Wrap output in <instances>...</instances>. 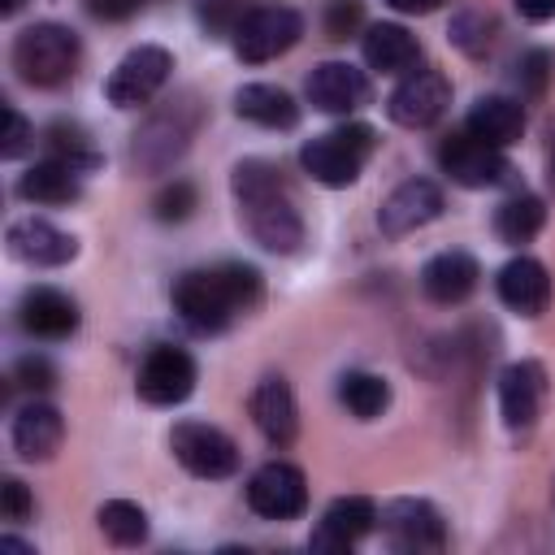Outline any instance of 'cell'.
Wrapping results in <instances>:
<instances>
[{"instance_id": "cell-43", "label": "cell", "mask_w": 555, "mask_h": 555, "mask_svg": "<svg viewBox=\"0 0 555 555\" xmlns=\"http://www.w3.org/2000/svg\"><path fill=\"white\" fill-rule=\"evenodd\" d=\"M22 4H26V0H0V13H4V17H13Z\"/></svg>"}, {"instance_id": "cell-31", "label": "cell", "mask_w": 555, "mask_h": 555, "mask_svg": "<svg viewBox=\"0 0 555 555\" xmlns=\"http://www.w3.org/2000/svg\"><path fill=\"white\" fill-rule=\"evenodd\" d=\"M95 520H100V533H104L113 546H139V542L147 538V512H143L139 503H130V499H108V503H100Z\"/></svg>"}, {"instance_id": "cell-18", "label": "cell", "mask_w": 555, "mask_h": 555, "mask_svg": "<svg viewBox=\"0 0 555 555\" xmlns=\"http://www.w3.org/2000/svg\"><path fill=\"white\" fill-rule=\"evenodd\" d=\"M373 525H377V507H373V499H364V494H343V499H334L330 507H325V516H321V525H317V533H312V551H347V546H356L364 533H373Z\"/></svg>"}, {"instance_id": "cell-29", "label": "cell", "mask_w": 555, "mask_h": 555, "mask_svg": "<svg viewBox=\"0 0 555 555\" xmlns=\"http://www.w3.org/2000/svg\"><path fill=\"white\" fill-rule=\"evenodd\" d=\"M338 399H343V408H347L351 416L373 421V416L386 412V403H390V386H386V377L356 369V373H343V382H338Z\"/></svg>"}, {"instance_id": "cell-38", "label": "cell", "mask_w": 555, "mask_h": 555, "mask_svg": "<svg viewBox=\"0 0 555 555\" xmlns=\"http://www.w3.org/2000/svg\"><path fill=\"white\" fill-rule=\"evenodd\" d=\"M0 512H4V520H26L35 512V499H30V490L17 477H4V486H0Z\"/></svg>"}, {"instance_id": "cell-33", "label": "cell", "mask_w": 555, "mask_h": 555, "mask_svg": "<svg viewBox=\"0 0 555 555\" xmlns=\"http://www.w3.org/2000/svg\"><path fill=\"white\" fill-rule=\"evenodd\" d=\"M451 39H455L468 56H481V52L494 43V17L481 13V9H464V13L451 22Z\"/></svg>"}, {"instance_id": "cell-15", "label": "cell", "mask_w": 555, "mask_h": 555, "mask_svg": "<svg viewBox=\"0 0 555 555\" xmlns=\"http://www.w3.org/2000/svg\"><path fill=\"white\" fill-rule=\"evenodd\" d=\"M542 399H546V373L538 360H516L499 373V412H503L507 429H516V434L533 429Z\"/></svg>"}, {"instance_id": "cell-25", "label": "cell", "mask_w": 555, "mask_h": 555, "mask_svg": "<svg viewBox=\"0 0 555 555\" xmlns=\"http://www.w3.org/2000/svg\"><path fill=\"white\" fill-rule=\"evenodd\" d=\"M65 438V421L52 403H26L13 416V451L22 460H48Z\"/></svg>"}, {"instance_id": "cell-9", "label": "cell", "mask_w": 555, "mask_h": 555, "mask_svg": "<svg viewBox=\"0 0 555 555\" xmlns=\"http://www.w3.org/2000/svg\"><path fill=\"white\" fill-rule=\"evenodd\" d=\"M377 520H382V533H386L390 551L425 555V551H442L447 546V525H442L438 507L425 503V499H395Z\"/></svg>"}, {"instance_id": "cell-8", "label": "cell", "mask_w": 555, "mask_h": 555, "mask_svg": "<svg viewBox=\"0 0 555 555\" xmlns=\"http://www.w3.org/2000/svg\"><path fill=\"white\" fill-rule=\"evenodd\" d=\"M169 69H173L169 48H160V43H139V48H130V52L117 61V69H113L108 82H104V95H108V104H117V108H139V104H147V100L169 82Z\"/></svg>"}, {"instance_id": "cell-26", "label": "cell", "mask_w": 555, "mask_h": 555, "mask_svg": "<svg viewBox=\"0 0 555 555\" xmlns=\"http://www.w3.org/2000/svg\"><path fill=\"white\" fill-rule=\"evenodd\" d=\"M234 113L264 126V130H291L299 121V104L291 91L273 87V82H247L234 91Z\"/></svg>"}, {"instance_id": "cell-37", "label": "cell", "mask_w": 555, "mask_h": 555, "mask_svg": "<svg viewBox=\"0 0 555 555\" xmlns=\"http://www.w3.org/2000/svg\"><path fill=\"white\" fill-rule=\"evenodd\" d=\"M360 22H364L360 0H334V4L325 9V35H330V39H347Z\"/></svg>"}, {"instance_id": "cell-2", "label": "cell", "mask_w": 555, "mask_h": 555, "mask_svg": "<svg viewBox=\"0 0 555 555\" xmlns=\"http://www.w3.org/2000/svg\"><path fill=\"white\" fill-rule=\"evenodd\" d=\"M230 191L238 204V217L247 225V234L273 251V256H291L304 243V217L286 191V182L278 178V169L269 160H238L230 173Z\"/></svg>"}, {"instance_id": "cell-6", "label": "cell", "mask_w": 555, "mask_h": 555, "mask_svg": "<svg viewBox=\"0 0 555 555\" xmlns=\"http://www.w3.org/2000/svg\"><path fill=\"white\" fill-rule=\"evenodd\" d=\"M304 35V17L286 4H260V9H247V17L238 22V30L230 35L234 39V56L247 61V65H260V61H273L282 52H291Z\"/></svg>"}, {"instance_id": "cell-10", "label": "cell", "mask_w": 555, "mask_h": 555, "mask_svg": "<svg viewBox=\"0 0 555 555\" xmlns=\"http://www.w3.org/2000/svg\"><path fill=\"white\" fill-rule=\"evenodd\" d=\"M438 165H442V173H447L451 182H460V186H468V191L494 186V182L507 178L503 147H490V143H481V139L468 134V130H455V134H447V139L438 143Z\"/></svg>"}, {"instance_id": "cell-12", "label": "cell", "mask_w": 555, "mask_h": 555, "mask_svg": "<svg viewBox=\"0 0 555 555\" xmlns=\"http://www.w3.org/2000/svg\"><path fill=\"white\" fill-rule=\"evenodd\" d=\"M451 104V82L438 74V69H412L403 74V82L390 91L386 100V113L395 126H408V130H425L434 126Z\"/></svg>"}, {"instance_id": "cell-35", "label": "cell", "mask_w": 555, "mask_h": 555, "mask_svg": "<svg viewBox=\"0 0 555 555\" xmlns=\"http://www.w3.org/2000/svg\"><path fill=\"white\" fill-rule=\"evenodd\" d=\"M152 212H156V221H186V217L195 212V186L182 182V178H173V182L160 186V195L152 199Z\"/></svg>"}, {"instance_id": "cell-30", "label": "cell", "mask_w": 555, "mask_h": 555, "mask_svg": "<svg viewBox=\"0 0 555 555\" xmlns=\"http://www.w3.org/2000/svg\"><path fill=\"white\" fill-rule=\"evenodd\" d=\"M43 143H48V156H52V160L74 165L78 173H87V169L100 165V152H95L91 134H87L78 121H52L48 134H43Z\"/></svg>"}, {"instance_id": "cell-17", "label": "cell", "mask_w": 555, "mask_h": 555, "mask_svg": "<svg viewBox=\"0 0 555 555\" xmlns=\"http://www.w3.org/2000/svg\"><path fill=\"white\" fill-rule=\"evenodd\" d=\"M9 251L26 264H39V269H56V264H69L78 256V238L56 230L52 221L43 217H22L9 225Z\"/></svg>"}, {"instance_id": "cell-21", "label": "cell", "mask_w": 555, "mask_h": 555, "mask_svg": "<svg viewBox=\"0 0 555 555\" xmlns=\"http://www.w3.org/2000/svg\"><path fill=\"white\" fill-rule=\"evenodd\" d=\"M251 421L264 434L269 447H291L299 434V408L295 395L282 377H260V386L251 390Z\"/></svg>"}, {"instance_id": "cell-34", "label": "cell", "mask_w": 555, "mask_h": 555, "mask_svg": "<svg viewBox=\"0 0 555 555\" xmlns=\"http://www.w3.org/2000/svg\"><path fill=\"white\" fill-rule=\"evenodd\" d=\"M551 78H555V56H551L546 48H533V52L520 56V65H516V82H520L525 95H533V100L546 95Z\"/></svg>"}, {"instance_id": "cell-5", "label": "cell", "mask_w": 555, "mask_h": 555, "mask_svg": "<svg viewBox=\"0 0 555 555\" xmlns=\"http://www.w3.org/2000/svg\"><path fill=\"white\" fill-rule=\"evenodd\" d=\"M373 147H377L373 126L351 121V126L325 130V134H317L312 143H304L299 165H304V173H312L321 186H351V182L360 178L364 160L373 156Z\"/></svg>"}, {"instance_id": "cell-14", "label": "cell", "mask_w": 555, "mask_h": 555, "mask_svg": "<svg viewBox=\"0 0 555 555\" xmlns=\"http://www.w3.org/2000/svg\"><path fill=\"white\" fill-rule=\"evenodd\" d=\"M438 212H442V191H438V182H429V178H408V182H399V186L382 199L377 225H382L386 238H403V234H416L421 225L438 221Z\"/></svg>"}, {"instance_id": "cell-3", "label": "cell", "mask_w": 555, "mask_h": 555, "mask_svg": "<svg viewBox=\"0 0 555 555\" xmlns=\"http://www.w3.org/2000/svg\"><path fill=\"white\" fill-rule=\"evenodd\" d=\"M199 117L204 113H199V104H195L191 91L178 95V100H169L165 108H156L134 130V139H130V165L143 169V173H165L169 165H178L182 152L191 147L195 130H199Z\"/></svg>"}, {"instance_id": "cell-28", "label": "cell", "mask_w": 555, "mask_h": 555, "mask_svg": "<svg viewBox=\"0 0 555 555\" xmlns=\"http://www.w3.org/2000/svg\"><path fill=\"white\" fill-rule=\"evenodd\" d=\"M542 225H546V208H542L538 195H512V199H503L499 212H494V234H499L507 247L529 243Z\"/></svg>"}, {"instance_id": "cell-16", "label": "cell", "mask_w": 555, "mask_h": 555, "mask_svg": "<svg viewBox=\"0 0 555 555\" xmlns=\"http://www.w3.org/2000/svg\"><path fill=\"white\" fill-rule=\"evenodd\" d=\"M304 91L321 113H356L369 100V78L347 61H321L304 78Z\"/></svg>"}, {"instance_id": "cell-19", "label": "cell", "mask_w": 555, "mask_h": 555, "mask_svg": "<svg viewBox=\"0 0 555 555\" xmlns=\"http://www.w3.org/2000/svg\"><path fill=\"white\" fill-rule=\"evenodd\" d=\"M499 299L520 317H542L551 304V273L533 256H516L499 269Z\"/></svg>"}, {"instance_id": "cell-36", "label": "cell", "mask_w": 555, "mask_h": 555, "mask_svg": "<svg viewBox=\"0 0 555 555\" xmlns=\"http://www.w3.org/2000/svg\"><path fill=\"white\" fill-rule=\"evenodd\" d=\"M0 139H4V143H0V156H4V160H17V156L30 147V139H35L30 126H26V117H22L13 104H4V134H0Z\"/></svg>"}, {"instance_id": "cell-40", "label": "cell", "mask_w": 555, "mask_h": 555, "mask_svg": "<svg viewBox=\"0 0 555 555\" xmlns=\"http://www.w3.org/2000/svg\"><path fill=\"white\" fill-rule=\"evenodd\" d=\"M139 4L143 0H82V9L91 17H100V22H126V17L139 13Z\"/></svg>"}, {"instance_id": "cell-42", "label": "cell", "mask_w": 555, "mask_h": 555, "mask_svg": "<svg viewBox=\"0 0 555 555\" xmlns=\"http://www.w3.org/2000/svg\"><path fill=\"white\" fill-rule=\"evenodd\" d=\"M390 9H399V13H434L442 0H386Z\"/></svg>"}, {"instance_id": "cell-27", "label": "cell", "mask_w": 555, "mask_h": 555, "mask_svg": "<svg viewBox=\"0 0 555 555\" xmlns=\"http://www.w3.org/2000/svg\"><path fill=\"white\" fill-rule=\"evenodd\" d=\"M17 195L30 199V204H48V208H61V204H74L82 195V178L74 165H61V160H39L30 165L22 178H17Z\"/></svg>"}, {"instance_id": "cell-41", "label": "cell", "mask_w": 555, "mask_h": 555, "mask_svg": "<svg viewBox=\"0 0 555 555\" xmlns=\"http://www.w3.org/2000/svg\"><path fill=\"white\" fill-rule=\"evenodd\" d=\"M516 9L529 22H551L555 17V0H516Z\"/></svg>"}, {"instance_id": "cell-7", "label": "cell", "mask_w": 555, "mask_h": 555, "mask_svg": "<svg viewBox=\"0 0 555 555\" xmlns=\"http://www.w3.org/2000/svg\"><path fill=\"white\" fill-rule=\"evenodd\" d=\"M169 451L191 477H204V481H221L238 468V447L230 442V434L204 421H178L169 429Z\"/></svg>"}, {"instance_id": "cell-22", "label": "cell", "mask_w": 555, "mask_h": 555, "mask_svg": "<svg viewBox=\"0 0 555 555\" xmlns=\"http://www.w3.org/2000/svg\"><path fill=\"white\" fill-rule=\"evenodd\" d=\"M477 278H481V269L468 251H438L421 269V291L434 304H464L477 291Z\"/></svg>"}, {"instance_id": "cell-24", "label": "cell", "mask_w": 555, "mask_h": 555, "mask_svg": "<svg viewBox=\"0 0 555 555\" xmlns=\"http://www.w3.org/2000/svg\"><path fill=\"white\" fill-rule=\"evenodd\" d=\"M468 134H477L481 143L490 147H512L525 130V108L520 100L512 95H481L473 108H468V121H464Z\"/></svg>"}, {"instance_id": "cell-39", "label": "cell", "mask_w": 555, "mask_h": 555, "mask_svg": "<svg viewBox=\"0 0 555 555\" xmlns=\"http://www.w3.org/2000/svg\"><path fill=\"white\" fill-rule=\"evenodd\" d=\"M13 377H17L22 386H30V390H48V386L56 382V369H52L43 356H22L17 369H13Z\"/></svg>"}, {"instance_id": "cell-11", "label": "cell", "mask_w": 555, "mask_h": 555, "mask_svg": "<svg viewBox=\"0 0 555 555\" xmlns=\"http://www.w3.org/2000/svg\"><path fill=\"white\" fill-rule=\"evenodd\" d=\"M134 390L152 408H173V403L191 399V390H195V360L182 347H152L139 364Z\"/></svg>"}, {"instance_id": "cell-32", "label": "cell", "mask_w": 555, "mask_h": 555, "mask_svg": "<svg viewBox=\"0 0 555 555\" xmlns=\"http://www.w3.org/2000/svg\"><path fill=\"white\" fill-rule=\"evenodd\" d=\"M247 9H251L247 0H195V17H199L204 35H212V39L234 35L238 22L247 17Z\"/></svg>"}, {"instance_id": "cell-23", "label": "cell", "mask_w": 555, "mask_h": 555, "mask_svg": "<svg viewBox=\"0 0 555 555\" xmlns=\"http://www.w3.org/2000/svg\"><path fill=\"white\" fill-rule=\"evenodd\" d=\"M364 61L369 69H382V74H412L416 61H421V43L408 26L399 22H377L364 30Z\"/></svg>"}, {"instance_id": "cell-44", "label": "cell", "mask_w": 555, "mask_h": 555, "mask_svg": "<svg viewBox=\"0 0 555 555\" xmlns=\"http://www.w3.org/2000/svg\"><path fill=\"white\" fill-rule=\"evenodd\" d=\"M551 186H555V126H551Z\"/></svg>"}, {"instance_id": "cell-20", "label": "cell", "mask_w": 555, "mask_h": 555, "mask_svg": "<svg viewBox=\"0 0 555 555\" xmlns=\"http://www.w3.org/2000/svg\"><path fill=\"white\" fill-rule=\"evenodd\" d=\"M17 321L35 338H69L78 330V304L56 286H30L17 304Z\"/></svg>"}, {"instance_id": "cell-13", "label": "cell", "mask_w": 555, "mask_h": 555, "mask_svg": "<svg viewBox=\"0 0 555 555\" xmlns=\"http://www.w3.org/2000/svg\"><path fill=\"white\" fill-rule=\"evenodd\" d=\"M247 503L264 520H295L308 507V481L295 464H282V460L260 464L247 477Z\"/></svg>"}, {"instance_id": "cell-1", "label": "cell", "mask_w": 555, "mask_h": 555, "mask_svg": "<svg viewBox=\"0 0 555 555\" xmlns=\"http://www.w3.org/2000/svg\"><path fill=\"white\" fill-rule=\"evenodd\" d=\"M264 295V282L251 264H212L191 269L173 282V312L191 334H221L234 317L251 312Z\"/></svg>"}, {"instance_id": "cell-4", "label": "cell", "mask_w": 555, "mask_h": 555, "mask_svg": "<svg viewBox=\"0 0 555 555\" xmlns=\"http://www.w3.org/2000/svg\"><path fill=\"white\" fill-rule=\"evenodd\" d=\"M78 56L82 43L61 22H35L13 39V69L30 87H61L65 78H74Z\"/></svg>"}]
</instances>
